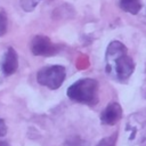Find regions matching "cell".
<instances>
[{
	"label": "cell",
	"mask_w": 146,
	"mask_h": 146,
	"mask_svg": "<svg viewBox=\"0 0 146 146\" xmlns=\"http://www.w3.org/2000/svg\"><path fill=\"white\" fill-rule=\"evenodd\" d=\"M41 1L42 0H19V5H21L23 10L32 11L39 5V2H41Z\"/></svg>",
	"instance_id": "9c48e42d"
},
{
	"label": "cell",
	"mask_w": 146,
	"mask_h": 146,
	"mask_svg": "<svg viewBox=\"0 0 146 146\" xmlns=\"http://www.w3.org/2000/svg\"><path fill=\"white\" fill-rule=\"evenodd\" d=\"M7 133V125L2 119H0V137H3Z\"/></svg>",
	"instance_id": "7c38bea8"
},
{
	"label": "cell",
	"mask_w": 146,
	"mask_h": 146,
	"mask_svg": "<svg viewBox=\"0 0 146 146\" xmlns=\"http://www.w3.org/2000/svg\"><path fill=\"white\" fill-rule=\"evenodd\" d=\"M128 141L131 145H138L146 139V117L139 113L129 116L125 125Z\"/></svg>",
	"instance_id": "277c9868"
},
{
	"label": "cell",
	"mask_w": 146,
	"mask_h": 146,
	"mask_svg": "<svg viewBox=\"0 0 146 146\" xmlns=\"http://www.w3.org/2000/svg\"><path fill=\"white\" fill-rule=\"evenodd\" d=\"M116 139H117V132H115V133H113L108 137L103 138L96 146H115Z\"/></svg>",
	"instance_id": "30bf717a"
},
{
	"label": "cell",
	"mask_w": 146,
	"mask_h": 146,
	"mask_svg": "<svg viewBox=\"0 0 146 146\" xmlns=\"http://www.w3.org/2000/svg\"><path fill=\"white\" fill-rule=\"evenodd\" d=\"M31 52L34 56H54L58 52V44L52 43V41L46 35H35L31 41Z\"/></svg>",
	"instance_id": "5b68a950"
},
{
	"label": "cell",
	"mask_w": 146,
	"mask_h": 146,
	"mask_svg": "<svg viewBox=\"0 0 146 146\" xmlns=\"http://www.w3.org/2000/svg\"><path fill=\"white\" fill-rule=\"evenodd\" d=\"M0 146H9V144H8L7 141H3V140H1V141H0Z\"/></svg>",
	"instance_id": "4fadbf2b"
},
{
	"label": "cell",
	"mask_w": 146,
	"mask_h": 146,
	"mask_svg": "<svg viewBox=\"0 0 146 146\" xmlns=\"http://www.w3.org/2000/svg\"><path fill=\"white\" fill-rule=\"evenodd\" d=\"M66 94L75 103L96 105L98 103V82L94 79H81L71 84Z\"/></svg>",
	"instance_id": "7a4b0ae2"
},
{
	"label": "cell",
	"mask_w": 146,
	"mask_h": 146,
	"mask_svg": "<svg viewBox=\"0 0 146 146\" xmlns=\"http://www.w3.org/2000/svg\"><path fill=\"white\" fill-rule=\"evenodd\" d=\"M7 26H8L7 14L5 13L3 9L0 8V36H2L7 32Z\"/></svg>",
	"instance_id": "8fae6325"
},
{
	"label": "cell",
	"mask_w": 146,
	"mask_h": 146,
	"mask_svg": "<svg viewBox=\"0 0 146 146\" xmlns=\"http://www.w3.org/2000/svg\"><path fill=\"white\" fill-rule=\"evenodd\" d=\"M107 74L120 82L127 81L135 71V62L128 55V50L120 41H112L105 54Z\"/></svg>",
	"instance_id": "6da1fadb"
},
{
	"label": "cell",
	"mask_w": 146,
	"mask_h": 146,
	"mask_svg": "<svg viewBox=\"0 0 146 146\" xmlns=\"http://www.w3.org/2000/svg\"><path fill=\"white\" fill-rule=\"evenodd\" d=\"M65 76H66V71L64 66L51 65L40 68L36 74V80L41 86L55 90L63 84Z\"/></svg>",
	"instance_id": "3957f363"
},
{
	"label": "cell",
	"mask_w": 146,
	"mask_h": 146,
	"mask_svg": "<svg viewBox=\"0 0 146 146\" xmlns=\"http://www.w3.org/2000/svg\"><path fill=\"white\" fill-rule=\"evenodd\" d=\"M122 107L117 103H110L100 114V122L106 125H114L122 117Z\"/></svg>",
	"instance_id": "8992f818"
},
{
	"label": "cell",
	"mask_w": 146,
	"mask_h": 146,
	"mask_svg": "<svg viewBox=\"0 0 146 146\" xmlns=\"http://www.w3.org/2000/svg\"><path fill=\"white\" fill-rule=\"evenodd\" d=\"M143 7L141 0H120V8L131 15H137Z\"/></svg>",
	"instance_id": "ba28073f"
},
{
	"label": "cell",
	"mask_w": 146,
	"mask_h": 146,
	"mask_svg": "<svg viewBox=\"0 0 146 146\" xmlns=\"http://www.w3.org/2000/svg\"><path fill=\"white\" fill-rule=\"evenodd\" d=\"M2 73L5 75H11L14 74L18 68V57L17 52L13 47H9L5 54L3 62H2Z\"/></svg>",
	"instance_id": "52a82bcc"
}]
</instances>
